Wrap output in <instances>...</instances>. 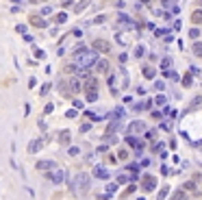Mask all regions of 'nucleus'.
I'll return each mask as SVG.
<instances>
[{
  "instance_id": "09e8293b",
  "label": "nucleus",
  "mask_w": 202,
  "mask_h": 200,
  "mask_svg": "<svg viewBox=\"0 0 202 200\" xmlns=\"http://www.w3.org/2000/svg\"><path fill=\"white\" fill-rule=\"evenodd\" d=\"M161 129L163 131H170V122H161Z\"/></svg>"
},
{
  "instance_id": "f257e3e1",
  "label": "nucleus",
  "mask_w": 202,
  "mask_h": 200,
  "mask_svg": "<svg viewBox=\"0 0 202 200\" xmlns=\"http://www.w3.org/2000/svg\"><path fill=\"white\" fill-rule=\"evenodd\" d=\"M74 63H76L78 68H87V70L94 68L96 63H98V50H94V48L87 50V48L80 44V48L74 52Z\"/></svg>"
},
{
  "instance_id": "72a5a7b5",
  "label": "nucleus",
  "mask_w": 202,
  "mask_h": 200,
  "mask_svg": "<svg viewBox=\"0 0 202 200\" xmlns=\"http://www.w3.org/2000/svg\"><path fill=\"white\" fill-rule=\"evenodd\" d=\"M172 196H174V198H178V200H180V198H185V196H187V192H185V189H180V192H174V194H172Z\"/></svg>"
},
{
  "instance_id": "f03ea898",
  "label": "nucleus",
  "mask_w": 202,
  "mask_h": 200,
  "mask_svg": "<svg viewBox=\"0 0 202 200\" xmlns=\"http://www.w3.org/2000/svg\"><path fill=\"white\" fill-rule=\"evenodd\" d=\"M89 183H91V178L89 174H85V172H78V174L74 176V183H72V189H80L83 194L89 189Z\"/></svg>"
},
{
  "instance_id": "6ab92c4d",
  "label": "nucleus",
  "mask_w": 202,
  "mask_h": 200,
  "mask_svg": "<svg viewBox=\"0 0 202 200\" xmlns=\"http://www.w3.org/2000/svg\"><path fill=\"white\" fill-rule=\"evenodd\" d=\"M180 85H182V87H191V85H194V78H191V72H189V74H185V76L180 78Z\"/></svg>"
},
{
  "instance_id": "8fccbe9b",
  "label": "nucleus",
  "mask_w": 202,
  "mask_h": 200,
  "mask_svg": "<svg viewBox=\"0 0 202 200\" xmlns=\"http://www.w3.org/2000/svg\"><path fill=\"white\" fill-rule=\"evenodd\" d=\"M196 146H198V148H200V150H202V141H198V144H196Z\"/></svg>"
},
{
  "instance_id": "a19ab883",
  "label": "nucleus",
  "mask_w": 202,
  "mask_h": 200,
  "mask_svg": "<svg viewBox=\"0 0 202 200\" xmlns=\"http://www.w3.org/2000/svg\"><path fill=\"white\" fill-rule=\"evenodd\" d=\"M135 57H143V48H141V46L135 48Z\"/></svg>"
},
{
  "instance_id": "cd10ccee",
  "label": "nucleus",
  "mask_w": 202,
  "mask_h": 200,
  "mask_svg": "<svg viewBox=\"0 0 202 200\" xmlns=\"http://www.w3.org/2000/svg\"><path fill=\"white\" fill-rule=\"evenodd\" d=\"M163 148H165V144H163V141H157V144L152 146V152H161Z\"/></svg>"
},
{
  "instance_id": "3c124183",
  "label": "nucleus",
  "mask_w": 202,
  "mask_h": 200,
  "mask_svg": "<svg viewBox=\"0 0 202 200\" xmlns=\"http://www.w3.org/2000/svg\"><path fill=\"white\" fill-rule=\"evenodd\" d=\"M200 5H202V0H200Z\"/></svg>"
},
{
  "instance_id": "39448f33",
  "label": "nucleus",
  "mask_w": 202,
  "mask_h": 200,
  "mask_svg": "<svg viewBox=\"0 0 202 200\" xmlns=\"http://www.w3.org/2000/svg\"><path fill=\"white\" fill-rule=\"evenodd\" d=\"M94 50H98V52H102V54H107V52H111V44L109 41H104V39H94Z\"/></svg>"
},
{
  "instance_id": "1a4fd4ad",
  "label": "nucleus",
  "mask_w": 202,
  "mask_h": 200,
  "mask_svg": "<svg viewBox=\"0 0 202 200\" xmlns=\"http://www.w3.org/2000/svg\"><path fill=\"white\" fill-rule=\"evenodd\" d=\"M41 146H44V139H33V141L29 144V152H31V154H37V152L41 150Z\"/></svg>"
},
{
  "instance_id": "9d476101",
  "label": "nucleus",
  "mask_w": 202,
  "mask_h": 200,
  "mask_svg": "<svg viewBox=\"0 0 202 200\" xmlns=\"http://www.w3.org/2000/svg\"><path fill=\"white\" fill-rule=\"evenodd\" d=\"M94 176H96V178H102V180H107L111 174H109V170H104L102 165H96V168H94Z\"/></svg>"
},
{
  "instance_id": "a211bd4d",
  "label": "nucleus",
  "mask_w": 202,
  "mask_h": 200,
  "mask_svg": "<svg viewBox=\"0 0 202 200\" xmlns=\"http://www.w3.org/2000/svg\"><path fill=\"white\" fill-rule=\"evenodd\" d=\"M191 22H194L196 26H198V24H202V9H198V11L191 13Z\"/></svg>"
},
{
  "instance_id": "0eeeda50",
  "label": "nucleus",
  "mask_w": 202,
  "mask_h": 200,
  "mask_svg": "<svg viewBox=\"0 0 202 200\" xmlns=\"http://www.w3.org/2000/svg\"><path fill=\"white\" fill-rule=\"evenodd\" d=\"M83 89H85V92H98V78L87 76L85 83H83Z\"/></svg>"
},
{
  "instance_id": "6e6552de",
  "label": "nucleus",
  "mask_w": 202,
  "mask_h": 200,
  "mask_svg": "<svg viewBox=\"0 0 202 200\" xmlns=\"http://www.w3.org/2000/svg\"><path fill=\"white\" fill-rule=\"evenodd\" d=\"M37 168L39 172H48V170H52L54 168V161H50V159H44V161H37Z\"/></svg>"
},
{
  "instance_id": "dca6fc26",
  "label": "nucleus",
  "mask_w": 202,
  "mask_h": 200,
  "mask_svg": "<svg viewBox=\"0 0 202 200\" xmlns=\"http://www.w3.org/2000/svg\"><path fill=\"white\" fill-rule=\"evenodd\" d=\"M59 92H61L63 96H70V94H72V87L68 85V80H61V83H59Z\"/></svg>"
},
{
  "instance_id": "ddd939ff",
  "label": "nucleus",
  "mask_w": 202,
  "mask_h": 200,
  "mask_svg": "<svg viewBox=\"0 0 202 200\" xmlns=\"http://www.w3.org/2000/svg\"><path fill=\"white\" fill-rule=\"evenodd\" d=\"M70 87H72V94H78L80 89H83V83H80V76H76V78H70Z\"/></svg>"
},
{
  "instance_id": "393cba45",
  "label": "nucleus",
  "mask_w": 202,
  "mask_h": 200,
  "mask_svg": "<svg viewBox=\"0 0 202 200\" xmlns=\"http://www.w3.org/2000/svg\"><path fill=\"white\" fill-rule=\"evenodd\" d=\"M76 115H78V109H76V107H74V109H70V111L65 113V117H68V120H74Z\"/></svg>"
},
{
  "instance_id": "2eb2a0df",
  "label": "nucleus",
  "mask_w": 202,
  "mask_h": 200,
  "mask_svg": "<svg viewBox=\"0 0 202 200\" xmlns=\"http://www.w3.org/2000/svg\"><path fill=\"white\" fill-rule=\"evenodd\" d=\"M191 52H194L198 59H202V41L196 39V41H194V46H191Z\"/></svg>"
},
{
  "instance_id": "423d86ee",
  "label": "nucleus",
  "mask_w": 202,
  "mask_h": 200,
  "mask_svg": "<svg viewBox=\"0 0 202 200\" xmlns=\"http://www.w3.org/2000/svg\"><path fill=\"white\" fill-rule=\"evenodd\" d=\"M143 131H146V122H141V120H135L128 124V133H133V135H139Z\"/></svg>"
},
{
  "instance_id": "58836bf2",
  "label": "nucleus",
  "mask_w": 202,
  "mask_h": 200,
  "mask_svg": "<svg viewBox=\"0 0 202 200\" xmlns=\"http://www.w3.org/2000/svg\"><path fill=\"white\" fill-rule=\"evenodd\" d=\"M15 31H17V33H22V35H26V26H24V24H17V26H15Z\"/></svg>"
},
{
  "instance_id": "37998d69",
  "label": "nucleus",
  "mask_w": 202,
  "mask_h": 200,
  "mask_svg": "<svg viewBox=\"0 0 202 200\" xmlns=\"http://www.w3.org/2000/svg\"><path fill=\"white\" fill-rule=\"evenodd\" d=\"M52 109H54V105H46L44 107V113H52Z\"/></svg>"
},
{
  "instance_id": "7ed1b4c3",
  "label": "nucleus",
  "mask_w": 202,
  "mask_h": 200,
  "mask_svg": "<svg viewBox=\"0 0 202 200\" xmlns=\"http://www.w3.org/2000/svg\"><path fill=\"white\" fill-rule=\"evenodd\" d=\"M46 178H48V180H52L54 185H61V183H63V178H65V170L54 165L52 170H48V172H46Z\"/></svg>"
},
{
  "instance_id": "2f4dec72",
  "label": "nucleus",
  "mask_w": 202,
  "mask_h": 200,
  "mask_svg": "<svg viewBox=\"0 0 202 200\" xmlns=\"http://www.w3.org/2000/svg\"><path fill=\"white\" fill-rule=\"evenodd\" d=\"M85 115L89 117V120H91V122H98V120H100V115H96V113H91V111H87Z\"/></svg>"
},
{
  "instance_id": "4468645a",
  "label": "nucleus",
  "mask_w": 202,
  "mask_h": 200,
  "mask_svg": "<svg viewBox=\"0 0 202 200\" xmlns=\"http://www.w3.org/2000/svg\"><path fill=\"white\" fill-rule=\"evenodd\" d=\"M182 189H185V192H191V194H196V196H200V192H198V185H196V180H187V183L182 185Z\"/></svg>"
},
{
  "instance_id": "bb28decb",
  "label": "nucleus",
  "mask_w": 202,
  "mask_h": 200,
  "mask_svg": "<svg viewBox=\"0 0 202 200\" xmlns=\"http://www.w3.org/2000/svg\"><path fill=\"white\" fill-rule=\"evenodd\" d=\"M50 87H52L50 83H44V85H41V89H39V94H41V96H46V94L50 92Z\"/></svg>"
},
{
  "instance_id": "49530a36",
  "label": "nucleus",
  "mask_w": 202,
  "mask_h": 200,
  "mask_svg": "<svg viewBox=\"0 0 202 200\" xmlns=\"http://www.w3.org/2000/svg\"><path fill=\"white\" fill-rule=\"evenodd\" d=\"M170 172H172V170H170L167 165H163V168H161V174H165V176H167V174H170Z\"/></svg>"
},
{
  "instance_id": "e433bc0d",
  "label": "nucleus",
  "mask_w": 202,
  "mask_h": 200,
  "mask_svg": "<svg viewBox=\"0 0 202 200\" xmlns=\"http://www.w3.org/2000/svg\"><path fill=\"white\" fill-rule=\"evenodd\" d=\"M70 154H72V157H76V154L80 152V148H76V146H70V150H68Z\"/></svg>"
},
{
  "instance_id": "5701e85b",
  "label": "nucleus",
  "mask_w": 202,
  "mask_h": 200,
  "mask_svg": "<svg viewBox=\"0 0 202 200\" xmlns=\"http://www.w3.org/2000/svg\"><path fill=\"white\" fill-rule=\"evenodd\" d=\"M202 105V96H196L194 100H191V105H189V109H198Z\"/></svg>"
},
{
  "instance_id": "473e14b6",
  "label": "nucleus",
  "mask_w": 202,
  "mask_h": 200,
  "mask_svg": "<svg viewBox=\"0 0 202 200\" xmlns=\"http://www.w3.org/2000/svg\"><path fill=\"white\" fill-rule=\"evenodd\" d=\"M128 180H133L131 176H126V174H122L120 178H117V183H120V185H124V183H128Z\"/></svg>"
},
{
  "instance_id": "79ce46f5",
  "label": "nucleus",
  "mask_w": 202,
  "mask_h": 200,
  "mask_svg": "<svg viewBox=\"0 0 202 200\" xmlns=\"http://www.w3.org/2000/svg\"><path fill=\"white\" fill-rule=\"evenodd\" d=\"M117 157H120V159H128V150H120V152H117Z\"/></svg>"
},
{
  "instance_id": "412c9836",
  "label": "nucleus",
  "mask_w": 202,
  "mask_h": 200,
  "mask_svg": "<svg viewBox=\"0 0 202 200\" xmlns=\"http://www.w3.org/2000/svg\"><path fill=\"white\" fill-rule=\"evenodd\" d=\"M85 98H87V102H96V100H98V92H85Z\"/></svg>"
},
{
  "instance_id": "de8ad7c7",
  "label": "nucleus",
  "mask_w": 202,
  "mask_h": 200,
  "mask_svg": "<svg viewBox=\"0 0 202 200\" xmlns=\"http://www.w3.org/2000/svg\"><path fill=\"white\" fill-rule=\"evenodd\" d=\"M170 63H172V59L167 57V59H163V61H161V65H163V68H167V65H170Z\"/></svg>"
},
{
  "instance_id": "c03bdc74",
  "label": "nucleus",
  "mask_w": 202,
  "mask_h": 200,
  "mask_svg": "<svg viewBox=\"0 0 202 200\" xmlns=\"http://www.w3.org/2000/svg\"><path fill=\"white\" fill-rule=\"evenodd\" d=\"M152 117H154V120H161L163 113H161V111H152Z\"/></svg>"
},
{
  "instance_id": "b1692460",
  "label": "nucleus",
  "mask_w": 202,
  "mask_h": 200,
  "mask_svg": "<svg viewBox=\"0 0 202 200\" xmlns=\"http://www.w3.org/2000/svg\"><path fill=\"white\" fill-rule=\"evenodd\" d=\"M154 102H157L159 107H165V105H167V98H165V96L161 94V96H157V98H154Z\"/></svg>"
},
{
  "instance_id": "ea45409f",
  "label": "nucleus",
  "mask_w": 202,
  "mask_h": 200,
  "mask_svg": "<svg viewBox=\"0 0 202 200\" xmlns=\"http://www.w3.org/2000/svg\"><path fill=\"white\" fill-rule=\"evenodd\" d=\"M35 57H37V59H44V57H46V52L39 50V48H35Z\"/></svg>"
},
{
  "instance_id": "f8f14e48",
  "label": "nucleus",
  "mask_w": 202,
  "mask_h": 200,
  "mask_svg": "<svg viewBox=\"0 0 202 200\" xmlns=\"http://www.w3.org/2000/svg\"><path fill=\"white\" fill-rule=\"evenodd\" d=\"M96 70H98V74H107V72H109V61L107 59H98Z\"/></svg>"
},
{
  "instance_id": "20e7f679",
  "label": "nucleus",
  "mask_w": 202,
  "mask_h": 200,
  "mask_svg": "<svg viewBox=\"0 0 202 200\" xmlns=\"http://www.w3.org/2000/svg\"><path fill=\"white\" fill-rule=\"evenodd\" d=\"M141 187L146 192H154V189H157V176H152V174L141 176Z\"/></svg>"
},
{
  "instance_id": "9b49d317",
  "label": "nucleus",
  "mask_w": 202,
  "mask_h": 200,
  "mask_svg": "<svg viewBox=\"0 0 202 200\" xmlns=\"http://www.w3.org/2000/svg\"><path fill=\"white\" fill-rule=\"evenodd\" d=\"M29 22H31L33 26H37V29H46V20H44L41 15H31Z\"/></svg>"
},
{
  "instance_id": "4c0bfd02",
  "label": "nucleus",
  "mask_w": 202,
  "mask_h": 200,
  "mask_svg": "<svg viewBox=\"0 0 202 200\" xmlns=\"http://www.w3.org/2000/svg\"><path fill=\"white\" fill-rule=\"evenodd\" d=\"M39 13H41V15L46 17V15H50V13H52V9H50V7H44V9H41V11H39Z\"/></svg>"
},
{
  "instance_id": "c756f323",
  "label": "nucleus",
  "mask_w": 202,
  "mask_h": 200,
  "mask_svg": "<svg viewBox=\"0 0 202 200\" xmlns=\"http://www.w3.org/2000/svg\"><path fill=\"white\" fill-rule=\"evenodd\" d=\"M189 37H191V39H198V37H200V29H191V31H189Z\"/></svg>"
},
{
  "instance_id": "c85d7f7f",
  "label": "nucleus",
  "mask_w": 202,
  "mask_h": 200,
  "mask_svg": "<svg viewBox=\"0 0 202 200\" xmlns=\"http://www.w3.org/2000/svg\"><path fill=\"white\" fill-rule=\"evenodd\" d=\"M117 185H120V183H109V185H107V192H109V194L117 192Z\"/></svg>"
},
{
  "instance_id": "a878e982",
  "label": "nucleus",
  "mask_w": 202,
  "mask_h": 200,
  "mask_svg": "<svg viewBox=\"0 0 202 200\" xmlns=\"http://www.w3.org/2000/svg\"><path fill=\"white\" fill-rule=\"evenodd\" d=\"M68 22V13H59L57 15V24H65Z\"/></svg>"
},
{
  "instance_id": "a18cd8bd",
  "label": "nucleus",
  "mask_w": 202,
  "mask_h": 200,
  "mask_svg": "<svg viewBox=\"0 0 202 200\" xmlns=\"http://www.w3.org/2000/svg\"><path fill=\"white\" fill-rule=\"evenodd\" d=\"M85 7H87V2H80V5H76V13H80Z\"/></svg>"
},
{
  "instance_id": "f704fd0d",
  "label": "nucleus",
  "mask_w": 202,
  "mask_h": 200,
  "mask_svg": "<svg viewBox=\"0 0 202 200\" xmlns=\"http://www.w3.org/2000/svg\"><path fill=\"white\" fill-rule=\"evenodd\" d=\"M154 89H157V92H163V89H165V83H163V80H157V83H154Z\"/></svg>"
},
{
  "instance_id": "aec40b11",
  "label": "nucleus",
  "mask_w": 202,
  "mask_h": 200,
  "mask_svg": "<svg viewBox=\"0 0 202 200\" xmlns=\"http://www.w3.org/2000/svg\"><path fill=\"white\" fill-rule=\"evenodd\" d=\"M143 137L148 139V141H154V139H157V131H154V129H150V131L146 129V131H143Z\"/></svg>"
},
{
  "instance_id": "4be33fe9",
  "label": "nucleus",
  "mask_w": 202,
  "mask_h": 200,
  "mask_svg": "<svg viewBox=\"0 0 202 200\" xmlns=\"http://www.w3.org/2000/svg\"><path fill=\"white\" fill-rule=\"evenodd\" d=\"M143 76L152 80V78H154V70H152V68H148V65H143Z\"/></svg>"
},
{
  "instance_id": "c9c22d12",
  "label": "nucleus",
  "mask_w": 202,
  "mask_h": 200,
  "mask_svg": "<svg viewBox=\"0 0 202 200\" xmlns=\"http://www.w3.org/2000/svg\"><path fill=\"white\" fill-rule=\"evenodd\" d=\"M165 196H170V187H163L159 192V198H165Z\"/></svg>"
},
{
  "instance_id": "f3484780",
  "label": "nucleus",
  "mask_w": 202,
  "mask_h": 200,
  "mask_svg": "<svg viewBox=\"0 0 202 200\" xmlns=\"http://www.w3.org/2000/svg\"><path fill=\"white\" fill-rule=\"evenodd\" d=\"M70 137H72V135H70V131H61V133H59V144L68 146V144H70Z\"/></svg>"
},
{
  "instance_id": "7c9ffc66",
  "label": "nucleus",
  "mask_w": 202,
  "mask_h": 200,
  "mask_svg": "<svg viewBox=\"0 0 202 200\" xmlns=\"http://www.w3.org/2000/svg\"><path fill=\"white\" fill-rule=\"evenodd\" d=\"M113 115H115V120H120V117H124V109H122V107H117Z\"/></svg>"
}]
</instances>
